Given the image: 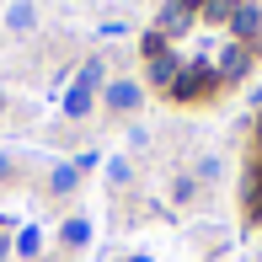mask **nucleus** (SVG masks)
<instances>
[{"instance_id": "nucleus-8", "label": "nucleus", "mask_w": 262, "mask_h": 262, "mask_svg": "<svg viewBox=\"0 0 262 262\" xmlns=\"http://www.w3.org/2000/svg\"><path fill=\"white\" fill-rule=\"evenodd\" d=\"M86 235H91L86 220H70V225H64V246H86Z\"/></svg>"}, {"instance_id": "nucleus-3", "label": "nucleus", "mask_w": 262, "mask_h": 262, "mask_svg": "<svg viewBox=\"0 0 262 262\" xmlns=\"http://www.w3.org/2000/svg\"><path fill=\"white\" fill-rule=\"evenodd\" d=\"M107 107H118V113L139 107V86L134 80H113V86H107Z\"/></svg>"}, {"instance_id": "nucleus-5", "label": "nucleus", "mask_w": 262, "mask_h": 262, "mask_svg": "<svg viewBox=\"0 0 262 262\" xmlns=\"http://www.w3.org/2000/svg\"><path fill=\"white\" fill-rule=\"evenodd\" d=\"M182 27H187V6H182V0H171V6L161 11V32H182Z\"/></svg>"}, {"instance_id": "nucleus-1", "label": "nucleus", "mask_w": 262, "mask_h": 262, "mask_svg": "<svg viewBox=\"0 0 262 262\" xmlns=\"http://www.w3.org/2000/svg\"><path fill=\"white\" fill-rule=\"evenodd\" d=\"M102 80V64H86L80 70V80L70 86V97H64V113L70 118H86V107H91V86Z\"/></svg>"}, {"instance_id": "nucleus-7", "label": "nucleus", "mask_w": 262, "mask_h": 262, "mask_svg": "<svg viewBox=\"0 0 262 262\" xmlns=\"http://www.w3.org/2000/svg\"><path fill=\"white\" fill-rule=\"evenodd\" d=\"M257 27H262V21H257V11H252V6H235V32H241V38H252Z\"/></svg>"}, {"instance_id": "nucleus-12", "label": "nucleus", "mask_w": 262, "mask_h": 262, "mask_svg": "<svg viewBox=\"0 0 262 262\" xmlns=\"http://www.w3.org/2000/svg\"><path fill=\"white\" fill-rule=\"evenodd\" d=\"M252 214H262V171H257V182H252Z\"/></svg>"}, {"instance_id": "nucleus-13", "label": "nucleus", "mask_w": 262, "mask_h": 262, "mask_svg": "<svg viewBox=\"0 0 262 262\" xmlns=\"http://www.w3.org/2000/svg\"><path fill=\"white\" fill-rule=\"evenodd\" d=\"M6 171H11V161H6V156H0V177H6Z\"/></svg>"}, {"instance_id": "nucleus-4", "label": "nucleus", "mask_w": 262, "mask_h": 262, "mask_svg": "<svg viewBox=\"0 0 262 262\" xmlns=\"http://www.w3.org/2000/svg\"><path fill=\"white\" fill-rule=\"evenodd\" d=\"M32 16H38V11H32V0H16V6H11V16H6V27H11V32H27Z\"/></svg>"}, {"instance_id": "nucleus-14", "label": "nucleus", "mask_w": 262, "mask_h": 262, "mask_svg": "<svg viewBox=\"0 0 262 262\" xmlns=\"http://www.w3.org/2000/svg\"><path fill=\"white\" fill-rule=\"evenodd\" d=\"M182 6H187V11H193V6H204V0H182Z\"/></svg>"}, {"instance_id": "nucleus-6", "label": "nucleus", "mask_w": 262, "mask_h": 262, "mask_svg": "<svg viewBox=\"0 0 262 262\" xmlns=\"http://www.w3.org/2000/svg\"><path fill=\"white\" fill-rule=\"evenodd\" d=\"M75 182H80V171H75V166H54V177H49V187H54V193H75Z\"/></svg>"}, {"instance_id": "nucleus-11", "label": "nucleus", "mask_w": 262, "mask_h": 262, "mask_svg": "<svg viewBox=\"0 0 262 262\" xmlns=\"http://www.w3.org/2000/svg\"><path fill=\"white\" fill-rule=\"evenodd\" d=\"M16 252H21V257L38 252V230H21V235H16Z\"/></svg>"}, {"instance_id": "nucleus-2", "label": "nucleus", "mask_w": 262, "mask_h": 262, "mask_svg": "<svg viewBox=\"0 0 262 262\" xmlns=\"http://www.w3.org/2000/svg\"><path fill=\"white\" fill-rule=\"evenodd\" d=\"M209 86H214V70H187V64H182V70H177V80H171V97H177V102H193L198 91H209Z\"/></svg>"}, {"instance_id": "nucleus-15", "label": "nucleus", "mask_w": 262, "mask_h": 262, "mask_svg": "<svg viewBox=\"0 0 262 262\" xmlns=\"http://www.w3.org/2000/svg\"><path fill=\"white\" fill-rule=\"evenodd\" d=\"M134 262H150V257H134Z\"/></svg>"}, {"instance_id": "nucleus-16", "label": "nucleus", "mask_w": 262, "mask_h": 262, "mask_svg": "<svg viewBox=\"0 0 262 262\" xmlns=\"http://www.w3.org/2000/svg\"><path fill=\"white\" fill-rule=\"evenodd\" d=\"M257 262H262V257H257Z\"/></svg>"}, {"instance_id": "nucleus-10", "label": "nucleus", "mask_w": 262, "mask_h": 262, "mask_svg": "<svg viewBox=\"0 0 262 262\" xmlns=\"http://www.w3.org/2000/svg\"><path fill=\"white\" fill-rule=\"evenodd\" d=\"M241 70H246V49H230L225 54V75H241Z\"/></svg>"}, {"instance_id": "nucleus-9", "label": "nucleus", "mask_w": 262, "mask_h": 262, "mask_svg": "<svg viewBox=\"0 0 262 262\" xmlns=\"http://www.w3.org/2000/svg\"><path fill=\"white\" fill-rule=\"evenodd\" d=\"M204 16L220 21V16H235V0H204Z\"/></svg>"}]
</instances>
